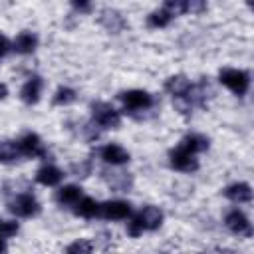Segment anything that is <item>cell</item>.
<instances>
[{
  "label": "cell",
  "instance_id": "17",
  "mask_svg": "<svg viewBox=\"0 0 254 254\" xmlns=\"http://www.w3.org/2000/svg\"><path fill=\"white\" fill-rule=\"evenodd\" d=\"M189 87H190V81L185 77V75H171L167 81H165V89L177 99V97H185L187 95V91H189Z\"/></svg>",
  "mask_w": 254,
  "mask_h": 254
},
{
  "label": "cell",
  "instance_id": "32",
  "mask_svg": "<svg viewBox=\"0 0 254 254\" xmlns=\"http://www.w3.org/2000/svg\"><path fill=\"white\" fill-rule=\"evenodd\" d=\"M6 95H8V87L4 83H0V99H6Z\"/></svg>",
  "mask_w": 254,
  "mask_h": 254
},
{
  "label": "cell",
  "instance_id": "2",
  "mask_svg": "<svg viewBox=\"0 0 254 254\" xmlns=\"http://www.w3.org/2000/svg\"><path fill=\"white\" fill-rule=\"evenodd\" d=\"M91 113H93V121L103 127V129H117L121 125V115L117 109H113L109 103L105 101H93L91 103Z\"/></svg>",
  "mask_w": 254,
  "mask_h": 254
},
{
  "label": "cell",
  "instance_id": "29",
  "mask_svg": "<svg viewBox=\"0 0 254 254\" xmlns=\"http://www.w3.org/2000/svg\"><path fill=\"white\" fill-rule=\"evenodd\" d=\"M204 8H206V4L200 2V0H190V2H187V12H202Z\"/></svg>",
  "mask_w": 254,
  "mask_h": 254
},
{
  "label": "cell",
  "instance_id": "10",
  "mask_svg": "<svg viewBox=\"0 0 254 254\" xmlns=\"http://www.w3.org/2000/svg\"><path fill=\"white\" fill-rule=\"evenodd\" d=\"M42 85H44L42 77H40V75H32V77L22 85V89H20V97H22V101L28 103V105L38 103L40 93H42Z\"/></svg>",
  "mask_w": 254,
  "mask_h": 254
},
{
  "label": "cell",
  "instance_id": "19",
  "mask_svg": "<svg viewBox=\"0 0 254 254\" xmlns=\"http://www.w3.org/2000/svg\"><path fill=\"white\" fill-rule=\"evenodd\" d=\"M97 210H99V204H97L93 198H89V196H83V198H79V200L73 204V212H75L77 216H83V218H93V216H97Z\"/></svg>",
  "mask_w": 254,
  "mask_h": 254
},
{
  "label": "cell",
  "instance_id": "5",
  "mask_svg": "<svg viewBox=\"0 0 254 254\" xmlns=\"http://www.w3.org/2000/svg\"><path fill=\"white\" fill-rule=\"evenodd\" d=\"M169 163L173 169H177L181 173H194L198 169V161L194 159V155L183 151L181 147L169 151Z\"/></svg>",
  "mask_w": 254,
  "mask_h": 254
},
{
  "label": "cell",
  "instance_id": "21",
  "mask_svg": "<svg viewBox=\"0 0 254 254\" xmlns=\"http://www.w3.org/2000/svg\"><path fill=\"white\" fill-rule=\"evenodd\" d=\"M22 157L18 141H2L0 143V163H14Z\"/></svg>",
  "mask_w": 254,
  "mask_h": 254
},
{
  "label": "cell",
  "instance_id": "13",
  "mask_svg": "<svg viewBox=\"0 0 254 254\" xmlns=\"http://www.w3.org/2000/svg\"><path fill=\"white\" fill-rule=\"evenodd\" d=\"M99 155H101V159H103L105 163H109V165H123V163L129 161V153H127L123 147L113 145V143L101 147V149H99Z\"/></svg>",
  "mask_w": 254,
  "mask_h": 254
},
{
  "label": "cell",
  "instance_id": "7",
  "mask_svg": "<svg viewBox=\"0 0 254 254\" xmlns=\"http://www.w3.org/2000/svg\"><path fill=\"white\" fill-rule=\"evenodd\" d=\"M97 214L107 220H121L131 214V204L125 200H107V202L99 204Z\"/></svg>",
  "mask_w": 254,
  "mask_h": 254
},
{
  "label": "cell",
  "instance_id": "27",
  "mask_svg": "<svg viewBox=\"0 0 254 254\" xmlns=\"http://www.w3.org/2000/svg\"><path fill=\"white\" fill-rule=\"evenodd\" d=\"M71 173L75 177H87L91 173V163L89 161H81V163H73L71 165Z\"/></svg>",
  "mask_w": 254,
  "mask_h": 254
},
{
  "label": "cell",
  "instance_id": "30",
  "mask_svg": "<svg viewBox=\"0 0 254 254\" xmlns=\"http://www.w3.org/2000/svg\"><path fill=\"white\" fill-rule=\"evenodd\" d=\"M71 6H73L77 12H91V4H89V2H77V0H73Z\"/></svg>",
  "mask_w": 254,
  "mask_h": 254
},
{
  "label": "cell",
  "instance_id": "16",
  "mask_svg": "<svg viewBox=\"0 0 254 254\" xmlns=\"http://www.w3.org/2000/svg\"><path fill=\"white\" fill-rule=\"evenodd\" d=\"M62 179H64V173H62L58 167H54V165H44V167L36 173V181H38L40 185H44V187H54V185H58Z\"/></svg>",
  "mask_w": 254,
  "mask_h": 254
},
{
  "label": "cell",
  "instance_id": "24",
  "mask_svg": "<svg viewBox=\"0 0 254 254\" xmlns=\"http://www.w3.org/2000/svg\"><path fill=\"white\" fill-rule=\"evenodd\" d=\"M93 246L89 240H75L65 248V254H91Z\"/></svg>",
  "mask_w": 254,
  "mask_h": 254
},
{
  "label": "cell",
  "instance_id": "6",
  "mask_svg": "<svg viewBox=\"0 0 254 254\" xmlns=\"http://www.w3.org/2000/svg\"><path fill=\"white\" fill-rule=\"evenodd\" d=\"M99 24H101L107 32H111V34H119V32H123V30L127 28V20H125L123 14H121L119 10H115V8H103V10L99 12Z\"/></svg>",
  "mask_w": 254,
  "mask_h": 254
},
{
  "label": "cell",
  "instance_id": "20",
  "mask_svg": "<svg viewBox=\"0 0 254 254\" xmlns=\"http://www.w3.org/2000/svg\"><path fill=\"white\" fill-rule=\"evenodd\" d=\"M81 198V189L75 185H65L56 192V200L60 204H75Z\"/></svg>",
  "mask_w": 254,
  "mask_h": 254
},
{
  "label": "cell",
  "instance_id": "22",
  "mask_svg": "<svg viewBox=\"0 0 254 254\" xmlns=\"http://www.w3.org/2000/svg\"><path fill=\"white\" fill-rule=\"evenodd\" d=\"M173 20V16L165 10V8H161V10H155L153 14H149V18H147V24L151 26V28H165L169 22Z\"/></svg>",
  "mask_w": 254,
  "mask_h": 254
},
{
  "label": "cell",
  "instance_id": "34",
  "mask_svg": "<svg viewBox=\"0 0 254 254\" xmlns=\"http://www.w3.org/2000/svg\"><path fill=\"white\" fill-rule=\"evenodd\" d=\"M163 254H167V252H163Z\"/></svg>",
  "mask_w": 254,
  "mask_h": 254
},
{
  "label": "cell",
  "instance_id": "3",
  "mask_svg": "<svg viewBox=\"0 0 254 254\" xmlns=\"http://www.w3.org/2000/svg\"><path fill=\"white\" fill-rule=\"evenodd\" d=\"M119 99L123 101L125 109L129 113H135V111H145L153 105V95L143 91V89H129V91H123L119 93Z\"/></svg>",
  "mask_w": 254,
  "mask_h": 254
},
{
  "label": "cell",
  "instance_id": "33",
  "mask_svg": "<svg viewBox=\"0 0 254 254\" xmlns=\"http://www.w3.org/2000/svg\"><path fill=\"white\" fill-rule=\"evenodd\" d=\"M6 252V244H4V238H0V254Z\"/></svg>",
  "mask_w": 254,
  "mask_h": 254
},
{
  "label": "cell",
  "instance_id": "9",
  "mask_svg": "<svg viewBox=\"0 0 254 254\" xmlns=\"http://www.w3.org/2000/svg\"><path fill=\"white\" fill-rule=\"evenodd\" d=\"M224 224L230 232H234L238 236H246V238L252 236V226H250L248 218L244 216V212H240V210H230L224 218Z\"/></svg>",
  "mask_w": 254,
  "mask_h": 254
},
{
  "label": "cell",
  "instance_id": "31",
  "mask_svg": "<svg viewBox=\"0 0 254 254\" xmlns=\"http://www.w3.org/2000/svg\"><path fill=\"white\" fill-rule=\"evenodd\" d=\"M8 50H10V42H8L4 36H0V60L8 54Z\"/></svg>",
  "mask_w": 254,
  "mask_h": 254
},
{
  "label": "cell",
  "instance_id": "12",
  "mask_svg": "<svg viewBox=\"0 0 254 254\" xmlns=\"http://www.w3.org/2000/svg\"><path fill=\"white\" fill-rule=\"evenodd\" d=\"M137 218H139L143 230H157V228L161 226V222H163V212H161V208L149 204V206H145V208L139 212Z\"/></svg>",
  "mask_w": 254,
  "mask_h": 254
},
{
  "label": "cell",
  "instance_id": "14",
  "mask_svg": "<svg viewBox=\"0 0 254 254\" xmlns=\"http://www.w3.org/2000/svg\"><path fill=\"white\" fill-rule=\"evenodd\" d=\"M183 151H187V153H190V155H196V153H202V151H206L208 149V139L204 137V135H198V133H190V135H187L183 141H181V145H179Z\"/></svg>",
  "mask_w": 254,
  "mask_h": 254
},
{
  "label": "cell",
  "instance_id": "18",
  "mask_svg": "<svg viewBox=\"0 0 254 254\" xmlns=\"http://www.w3.org/2000/svg\"><path fill=\"white\" fill-rule=\"evenodd\" d=\"M36 46H38V38H36L32 32H22V34H18L16 40H14V44H12V48H14L18 54H32V52L36 50Z\"/></svg>",
  "mask_w": 254,
  "mask_h": 254
},
{
  "label": "cell",
  "instance_id": "11",
  "mask_svg": "<svg viewBox=\"0 0 254 254\" xmlns=\"http://www.w3.org/2000/svg\"><path fill=\"white\" fill-rule=\"evenodd\" d=\"M101 175H103V179L107 181V185H109L113 190H117V192H127V190L131 189V185H133V179H131L129 173H121V171H103Z\"/></svg>",
  "mask_w": 254,
  "mask_h": 254
},
{
  "label": "cell",
  "instance_id": "1",
  "mask_svg": "<svg viewBox=\"0 0 254 254\" xmlns=\"http://www.w3.org/2000/svg\"><path fill=\"white\" fill-rule=\"evenodd\" d=\"M218 81L222 85H226L236 95H244L248 91V87H250V75L246 71H242V69H232V67L220 69Z\"/></svg>",
  "mask_w": 254,
  "mask_h": 254
},
{
  "label": "cell",
  "instance_id": "28",
  "mask_svg": "<svg viewBox=\"0 0 254 254\" xmlns=\"http://www.w3.org/2000/svg\"><path fill=\"white\" fill-rule=\"evenodd\" d=\"M127 232H129V236H133V238H137V236L143 232V226H141V222H139V218H137V216H135V218L129 222Z\"/></svg>",
  "mask_w": 254,
  "mask_h": 254
},
{
  "label": "cell",
  "instance_id": "8",
  "mask_svg": "<svg viewBox=\"0 0 254 254\" xmlns=\"http://www.w3.org/2000/svg\"><path fill=\"white\" fill-rule=\"evenodd\" d=\"M18 147H20L22 157L34 159V157H46V155H48V151H46L42 139H40L36 133H26V135L18 141Z\"/></svg>",
  "mask_w": 254,
  "mask_h": 254
},
{
  "label": "cell",
  "instance_id": "26",
  "mask_svg": "<svg viewBox=\"0 0 254 254\" xmlns=\"http://www.w3.org/2000/svg\"><path fill=\"white\" fill-rule=\"evenodd\" d=\"M16 232H18V222H12V220H0V238L14 236Z\"/></svg>",
  "mask_w": 254,
  "mask_h": 254
},
{
  "label": "cell",
  "instance_id": "25",
  "mask_svg": "<svg viewBox=\"0 0 254 254\" xmlns=\"http://www.w3.org/2000/svg\"><path fill=\"white\" fill-rule=\"evenodd\" d=\"M163 8H165L173 18H175V16H179V14H185V12H187V2H183V0H167Z\"/></svg>",
  "mask_w": 254,
  "mask_h": 254
},
{
  "label": "cell",
  "instance_id": "23",
  "mask_svg": "<svg viewBox=\"0 0 254 254\" xmlns=\"http://www.w3.org/2000/svg\"><path fill=\"white\" fill-rule=\"evenodd\" d=\"M71 101H75V91L71 87H60L56 91V95H54V103L56 105H67Z\"/></svg>",
  "mask_w": 254,
  "mask_h": 254
},
{
  "label": "cell",
  "instance_id": "4",
  "mask_svg": "<svg viewBox=\"0 0 254 254\" xmlns=\"http://www.w3.org/2000/svg\"><path fill=\"white\" fill-rule=\"evenodd\" d=\"M8 210L12 214H16V216L28 218V216H34V214L40 212V204L32 194H18L14 200H10Z\"/></svg>",
  "mask_w": 254,
  "mask_h": 254
},
{
  "label": "cell",
  "instance_id": "15",
  "mask_svg": "<svg viewBox=\"0 0 254 254\" xmlns=\"http://www.w3.org/2000/svg\"><path fill=\"white\" fill-rule=\"evenodd\" d=\"M224 196L234 202H250L252 200V189L246 183H234L224 189Z\"/></svg>",
  "mask_w": 254,
  "mask_h": 254
}]
</instances>
